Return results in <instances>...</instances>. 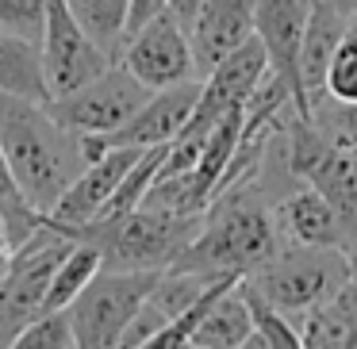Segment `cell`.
I'll use <instances>...</instances> for the list:
<instances>
[{
  "label": "cell",
  "instance_id": "cell-29",
  "mask_svg": "<svg viewBox=\"0 0 357 349\" xmlns=\"http://www.w3.org/2000/svg\"><path fill=\"white\" fill-rule=\"evenodd\" d=\"M196 8H200V0H169V12L181 20V24H192V16H196Z\"/></svg>",
  "mask_w": 357,
  "mask_h": 349
},
{
  "label": "cell",
  "instance_id": "cell-16",
  "mask_svg": "<svg viewBox=\"0 0 357 349\" xmlns=\"http://www.w3.org/2000/svg\"><path fill=\"white\" fill-rule=\"evenodd\" d=\"M354 20L346 12L331 8V4H319L307 0V24H303V50H300V73H303V88H307L311 111L319 100H326L323 81H326V65H331L334 50H338L342 35L349 31Z\"/></svg>",
  "mask_w": 357,
  "mask_h": 349
},
{
  "label": "cell",
  "instance_id": "cell-21",
  "mask_svg": "<svg viewBox=\"0 0 357 349\" xmlns=\"http://www.w3.org/2000/svg\"><path fill=\"white\" fill-rule=\"evenodd\" d=\"M73 16L85 24V31L108 50L112 58H119L127 35V8L131 0H70Z\"/></svg>",
  "mask_w": 357,
  "mask_h": 349
},
{
  "label": "cell",
  "instance_id": "cell-1",
  "mask_svg": "<svg viewBox=\"0 0 357 349\" xmlns=\"http://www.w3.org/2000/svg\"><path fill=\"white\" fill-rule=\"evenodd\" d=\"M0 146L24 196L43 215L54 211L73 177L89 165L85 134L58 123L47 100H27L16 93H0Z\"/></svg>",
  "mask_w": 357,
  "mask_h": 349
},
{
  "label": "cell",
  "instance_id": "cell-12",
  "mask_svg": "<svg viewBox=\"0 0 357 349\" xmlns=\"http://www.w3.org/2000/svg\"><path fill=\"white\" fill-rule=\"evenodd\" d=\"M139 154L142 150H135V146H108L104 154H96L93 162L73 177V185L62 192V200L54 203V211H50L47 219L58 226H66V231H73V234H77L81 226H89L104 211V203L112 200V192L119 188V180L127 177V169L135 165Z\"/></svg>",
  "mask_w": 357,
  "mask_h": 349
},
{
  "label": "cell",
  "instance_id": "cell-9",
  "mask_svg": "<svg viewBox=\"0 0 357 349\" xmlns=\"http://www.w3.org/2000/svg\"><path fill=\"white\" fill-rule=\"evenodd\" d=\"M116 62H123L146 88H169V85H181V81L200 77L192 42H188V27L169 8L127 35Z\"/></svg>",
  "mask_w": 357,
  "mask_h": 349
},
{
  "label": "cell",
  "instance_id": "cell-26",
  "mask_svg": "<svg viewBox=\"0 0 357 349\" xmlns=\"http://www.w3.org/2000/svg\"><path fill=\"white\" fill-rule=\"evenodd\" d=\"M50 0H0V31L43 47Z\"/></svg>",
  "mask_w": 357,
  "mask_h": 349
},
{
  "label": "cell",
  "instance_id": "cell-19",
  "mask_svg": "<svg viewBox=\"0 0 357 349\" xmlns=\"http://www.w3.org/2000/svg\"><path fill=\"white\" fill-rule=\"evenodd\" d=\"M100 269H104L100 246H96V242H89V238H77V242L70 246V254L62 257V265L54 269V277H50V288H47V303H43V311H66L81 292H85V284H89V280H93Z\"/></svg>",
  "mask_w": 357,
  "mask_h": 349
},
{
  "label": "cell",
  "instance_id": "cell-14",
  "mask_svg": "<svg viewBox=\"0 0 357 349\" xmlns=\"http://www.w3.org/2000/svg\"><path fill=\"white\" fill-rule=\"evenodd\" d=\"M273 219H277V231L284 242H296V246H342V231L331 203L307 180H300L292 192L273 200Z\"/></svg>",
  "mask_w": 357,
  "mask_h": 349
},
{
  "label": "cell",
  "instance_id": "cell-24",
  "mask_svg": "<svg viewBox=\"0 0 357 349\" xmlns=\"http://www.w3.org/2000/svg\"><path fill=\"white\" fill-rule=\"evenodd\" d=\"M323 93H326V100H334V104H357V20L349 24V31L342 35L338 50H334L331 65H326Z\"/></svg>",
  "mask_w": 357,
  "mask_h": 349
},
{
  "label": "cell",
  "instance_id": "cell-3",
  "mask_svg": "<svg viewBox=\"0 0 357 349\" xmlns=\"http://www.w3.org/2000/svg\"><path fill=\"white\" fill-rule=\"evenodd\" d=\"M204 215H173V211L135 208L127 215L100 219L77 231V238H89L100 246L104 269H169L185 246L196 238Z\"/></svg>",
  "mask_w": 357,
  "mask_h": 349
},
{
  "label": "cell",
  "instance_id": "cell-18",
  "mask_svg": "<svg viewBox=\"0 0 357 349\" xmlns=\"http://www.w3.org/2000/svg\"><path fill=\"white\" fill-rule=\"evenodd\" d=\"M0 93H16L27 100H50L43 47L0 31Z\"/></svg>",
  "mask_w": 357,
  "mask_h": 349
},
{
  "label": "cell",
  "instance_id": "cell-30",
  "mask_svg": "<svg viewBox=\"0 0 357 349\" xmlns=\"http://www.w3.org/2000/svg\"><path fill=\"white\" fill-rule=\"evenodd\" d=\"M319 4H331V8L346 12L349 20H357V0H319Z\"/></svg>",
  "mask_w": 357,
  "mask_h": 349
},
{
  "label": "cell",
  "instance_id": "cell-27",
  "mask_svg": "<svg viewBox=\"0 0 357 349\" xmlns=\"http://www.w3.org/2000/svg\"><path fill=\"white\" fill-rule=\"evenodd\" d=\"M315 123H323L326 131L338 142L357 150V104H334V100H319L315 111H311Z\"/></svg>",
  "mask_w": 357,
  "mask_h": 349
},
{
  "label": "cell",
  "instance_id": "cell-13",
  "mask_svg": "<svg viewBox=\"0 0 357 349\" xmlns=\"http://www.w3.org/2000/svg\"><path fill=\"white\" fill-rule=\"evenodd\" d=\"M254 35H257V0H200V8L188 24L196 73L208 77L231 50H238Z\"/></svg>",
  "mask_w": 357,
  "mask_h": 349
},
{
  "label": "cell",
  "instance_id": "cell-20",
  "mask_svg": "<svg viewBox=\"0 0 357 349\" xmlns=\"http://www.w3.org/2000/svg\"><path fill=\"white\" fill-rule=\"evenodd\" d=\"M242 295L250 303V315H254V330H250L246 346L242 349H303L300 346V326H292V318L280 307H273L246 277H242Z\"/></svg>",
  "mask_w": 357,
  "mask_h": 349
},
{
  "label": "cell",
  "instance_id": "cell-17",
  "mask_svg": "<svg viewBox=\"0 0 357 349\" xmlns=\"http://www.w3.org/2000/svg\"><path fill=\"white\" fill-rule=\"evenodd\" d=\"M250 330H254V315H250V303L242 295V280H238L231 292H223L211 303V311L196 326L188 346H196V349H242Z\"/></svg>",
  "mask_w": 357,
  "mask_h": 349
},
{
  "label": "cell",
  "instance_id": "cell-25",
  "mask_svg": "<svg viewBox=\"0 0 357 349\" xmlns=\"http://www.w3.org/2000/svg\"><path fill=\"white\" fill-rule=\"evenodd\" d=\"M16 349H77V330H73L70 307L66 311H43L39 318L20 330Z\"/></svg>",
  "mask_w": 357,
  "mask_h": 349
},
{
  "label": "cell",
  "instance_id": "cell-28",
  "mask_svg": "<svg viewBox=\"0 0 357 349\" xmlns=\"http://www.w3.org/2000/svg\"><path fill=\"white\" fill-rule=\"evenodd\" d=\"M169 8V0H131V8H127V35L131 31H139L146 20H154L158 12H165ZM123 35V39H127Z\"/></svg>",
  "mask_w": 357,
  "mask_h": 349
},
{
  "label": "cell",
  "instance_id": "cell-5",
  "mask_svg": "<svg viewBox=\"0 0 357 349\" xmlns=\"http://www.w3.org/2000/svg\"><path fill=\"white\" fill-rule=\"evenodd\" d=\"M73 242H77L73 231L43 219L39 231L12 249V261L0 277V346H16L20 330L43 315L50 277Z\"/></svg>",
  "mask_w": 357,
  "mask_h": 349
},
{
  "label": "cell",
  "instance_id": "cell-2",
  "mask_svg": "<svg viewBox=\"0 0 357 349\" xmlns=\"http://www.w3.org/2000/svg\"><path fill=\"white\" fill-rule=\"evenodd\" d=\"M284 246L273 219V200L261 192L257 177H242L238 185L223 188L204 211V223L185 254L169 269L192 272H238L250 277Z\"/></svg>",
  "mask_w": 357,
  "mask_h": 349
},
{
  "label": "cell",
  "instance_id": "cell-23",
  "mask_svg": "<svg viewBox=\"0 0 357 349\" xmlns=\"http://www.w3.org/2000/svg\"><path fill=\"white\" fill-rule=\"evenodd\" d=\"M238 272H223V277H215L208 284V292L200 295V300L192 303V307L188 311H181L177 318H173L169 326H165V330H158L154 334V341H150V346H158V349H177V346H188V341H192V334H196V326L204 323V315H208L211 311V303L219 300V295L223 292H231L234 284H238Z\"/></svg>",
  "mask_w": 357,
  "mask_h": 349
},
{
  "label": "cell",
  "instance_id": "cell-8",
  "mask_svg": "<svg viewBox=\"0 0 357 349\" xmlns=\"http://www.w3.org/2000/svg\"><path fill=\"white\" fill-rule=\"evenodd\" d=\"M116 58L85 31L73 16L70 0H50L47 8V31H43V70H47L50 96H66L73 88L100 77Z\"/></svg>",
  "mask_w": 357,
  "mask_h": 349
},
{
  "label": "cell",
  "instance_id": "cell-7",
  "mask_svg": "<svg viewBox=\"0 0 357 349\" xmlns=\"http://www.w3.org/2000/svg\"><path fill=\"white\" fill-rule=\"evenodd\" d=\"M154 88H146L123 62H112L100 77L73 88L66 96H50L47 108L62 127L77 134H112L150 100Z\"/></svg>",
  "mask_w": 357,
  "mask_h": 349
},
{
  "label": "cell",
  "instance_id": "cell-10",
  "mask_svg": "<svg viewBox=\"0 0 357 349\" xmlns=\"http://www.w3.org/2000/svg\"><path fill=\"white\" fill-rule=\"evenodd\" d=\"M200 88L204 77L192 81H181V85L169 88H154L150 100L127 119L119 131L112 134H85V150H89V162L96 154H104L108 146H135V150H146V146H162V142H173L181 134V127L188 123V116L196 111V100H200Z\"/></svg>",
  "mask_w": 357,
  "mask_h": 349
},
{
  "label": "cell",
  "instance_id": "cell-15",
  "mask_svg": "<svg viewBox=\"0 0 357 349\" xmlns=\"http://www.w3.org/2000/svg\"><path fill=\"white\" fill-rule=\"evenodd\" d=\"M307 185H315L323 192V200L331 203L342 231V246H354L357 242V150L334 139L331 150L307 173Z\"/></svg>",
  "mask_w": 357,
  "mask_h": 349
},
{
  "label": "cell",
  "instance_id": "cell-6",
  "mask_svg": "<svg viewBox=\"0 0 357 349\" xmlns=\"http://www.w3.org/2000/svg\"><path fill=\"white\" fill-rule=\"evenodd\" d=\"M165 272V269H162ZM158 269H100L85 292L70 303L77 330V349H112L123 346L127 326L135 323L142 300L162 277Z\"/></svg>",
  "mask_w": 357,
  "mask_h": 349
},
{
  "label": "cell",
  "instance_id": "cell-11",
  "mask_svg": "<svg viewBox=\"0 0 357 349\" xmlns=\"http://www.w3.org/2000/svg\"><path fill=\"white\" fill-rule=\"evenodd\" d=\"M307 0H257V39L269 58V73L288 88L296 116H311V100L300 73Z\"/></svg>",
  "mask_w": 357,
  "mask_h": 349
},
{
  "label": "cell",
  "instance_id": "cell-22",
  "mask_svg": "<svg viewBox=\"0 0 357 349\" xmlns=\"http://www.w3.org/2000/svg\"><path fill=\"white\" fill-rule=\"evenodd\" d=\"M0 215H4V223H8V234H12V246H20V242H27L35 231L43 226V211L31 208V200L24 196V188H20L16 173H12V162L8 154H4V146H0Z\"/></svg>",
  "mask_w": 357,
  "mask_h": 349
},
{
  "label": "cell",
  "instance_id": "cell-31",
  "mask_svg": "<svg viewBox=\"0 0 357 349\" xmlns=\"http://www.w3.org/2000/svg\"><path fill=\"white\" fill-rule=\"evenodd\" d=\"M346 261H349V280H354V288H357V242L346 246Z\"/></svg>",
  "mask_w": 357,
  "mask_h": 349
},
{
  "label": "cell",
  "instance_id": "cell-4",
  "mask_svg": "<svg viewBox=\"0 0 357 349\" xmlns=\"http://www.w3.org/2000/svg\"><path fill=\"white\" fill-rule=\"evenodd\" d=\"M246 280L273 307L303 318L311 307L334 300L349 284V261L342 246H296V242H284Z\"/></svg>",
  "mask_w": 357,
  "mask_h": 349
}]
</instances>
